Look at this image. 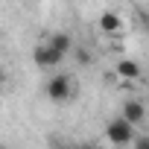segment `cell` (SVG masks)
<instances>
[{"mask_svg":"<svg viewBox=\"0 0 149 149\" xmlns=\"http://www.w3.org/2000/svg\"><path fill=\"white\" fill-rule=\"evenodd\" d=\"M44 94L50 102H67L73 97V76L70 73H53L44 85Z\"/></svg>","mask_w":149,"mask_h":149,"instance_id":"6da1fadb","label":"cell"},{"mask_svg":"<svg viewBox=\"0 0 149 149\" xmlns=\"http://www.w3.org/2000/svg\"><path fill=\"white\" fill-rule=\"evenodd\" d=\"M105 137L114 143V146H129L137 134H134V126H129L123 117H114L105 123Z\"/></svg>","mask_w":149,"mask_h":149,"instance_id":"7a4b0ae2","label":"cell"},{"mask_svg":"<svg viewBox=\"0 0 149 149\" xmlns=\"http://www.w3.org/2000/svg\"><path fill=\"white\" fill-rule=\"evenodd\" d=\"M32 61H35L41 70H50V67H58V64L64 61V56H58V53H56L47 41H41V44L32 50Z\"/></svg>","mask_w":149,"mask_h":149,"instance_id":"3957f363","label":"cell"},{"mask_svg":"<svg viewBox=\"0 0 149 149\" xmlns=\"http://www.w3.org/2000/svg\"><path fill=\"white\" fill-rule=\"evenodd\" d=\"M97 26H100V32H105V35H120V32H123V26H126V21H123V15H120V12L105 9V12L100 15Z\"/></svg>","mask_w":149,"mask_h":149,"instance_id":"277c9868","label":"cell"},{"mask_svg":"<svg viewBox=\"0 0 149 149\" xmlns=\"http://www.w3.org/2000/svg\"><path fill=\"white\" fill-rule=\"evenodd\" d=\"M120 117H123L129 126H140V123L146 120V105H143L140 100H126V102H123Z\"/></svg>","mask_w":149,"mask_h":149,"instance_id":"5b68a950","label":"cell"},{"mask_svg":"<svg viewBox=\"0 0 149 149\" xmlns=\"http://www.w3.org/2000/svg\"><path fill=\"white\" fill-rule=\"evenodd\" d=\"M140 64L134 61V58H120L117 64H114V76L117 79H123V82H137L140 79Z\"/></svg>","mask_w":149,"mask_h":149,"instance_id":"8992f818","label":"cell"},{"mask_svg":"<svg viewBox=\"0 0 149 149\" xmlns=\"http://www.w3.org/2000/svg\"><path fill=\"white\" fill-rule=\"evenodd\" d=\"M47 44H50L58 56H67V53L73 50V38H70L67 32H53V35L47 38Z\"/></svg>","mask_w":149,"mask_h":149,"instance_id":"52a82bcc","label":"cell"},{"mask_svg":"<svg viewBox=\"0 0 149 149\" xmlns=\"http://www.w3.org/2000/svg\"><path fill=\"white\" fill-rule=\"evenodd\" d=\"M132 143H134V149H149V134H140V137H134Z\"/></svg>","mask_w":149,"mask_h":149,"instance_id":"ba28073f","label":"cell"},{"mask_svg":"<svg viewBox=\"0 0 149 149\" xmlns=\"http://www.w3.org/2000/svg\"><path fill=\"white\" fill-rule=\"evenodd\" d=\"M79 61H82V64H88V61H91V53H85V50H79Z\"/></svg>","mask_w":149,"mask_h":149,"instance_id":"9c48e42d","label":"cell"},{"mask_svg":"<svg viewBox=\"0 0 149 149\" xmlns=\"http://www.w3.org/2000/svg\"><path fill=\"white\" fill-rule=\"evenodd\" d=\"M3 82H6V76H3V70H0V88H3Z\"/></svg>","mask_w":149,"mask_h":149,"instance_id":"30bf717a","label":"cell"},{"mask_svg":"<svg viewBox=\"0 0 149 149\" xmlns=\"http://www.w3.org/2000/svg\"><path fill=\"white\" fill-rule=\"evenodd\" d=\"M0 149H12V146H0Z\"/></svg>","mask_w":149,"mask_h":149,"instance_id":"8fae6325","label":"cell"}]
</instances>
